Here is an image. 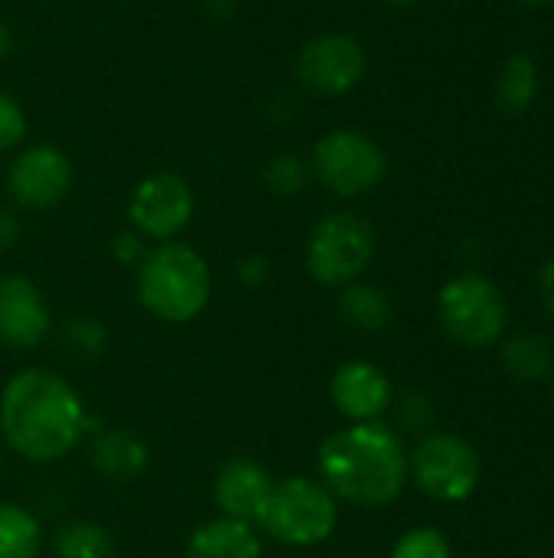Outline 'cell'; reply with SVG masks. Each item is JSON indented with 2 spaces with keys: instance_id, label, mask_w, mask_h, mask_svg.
Returning a JSON list of instances; mask_svg holds the SVG:
<instances>
[{
  "instance_id": "obj_1",
  "label": "cell",
  "mask_w": 554,
  "mask_h": 558,
  "mask_svg": "<svg viewBox=\"0 0 554 558\" xmlns=\"http://www.w3.org/2000/svg\"><path fill=\"white\" fill-rule=\"evenodd\" d=\"M0 432L7 445L33 461L52 464L69 458L88 432L78 392L52 369L29 366L10 376L0 396Z\"/></svg>"
},
{
  "instance_id": "obj_2",
  "label": "cell",
  "mask_w": 554,
  "mask_h": 558,
  "mask_svg": "<svg viewBox=\"0 0 554 558\" xmlns=\"http://www.w3.org/2000/svg\"><path fill=\"white\" fill-rule=\"evenodd\" d=\"M320 484L353 507H389L408 481L402 438L382 422H349L333 432L317 454Z\"/></svg>"
},
{
  "instance_id": "obj_3",
  "label": "cell",
  "mask_w": 554,
  "mask_h": 558,
  "mask_svg": "<svg viewBox=\"0 0 554 558\" xmlns=\"http://www.w3.org/2000/svg\"><path fill=\"white\" fill-rule=\"evenodd\" d=\"M137 298L163 324L196 320L212 298L206 258L183 242H160L137 265Z\"/></svg>"
},
{
  "instance_id": "obj_4",
  "label": "cell",
  "mask_w": 554,
  "mask_h": 558,
  "mask_svg": "<svg viewBox=\"0 0 554 558\" xmlns=\"http://www.w3.org/2000/svg\"><path fill=\"white\" fill-rule=\"evenodd\" d=\"M340 520L336 497L313 477H284L274 481L268 507L258 520V530L284 546H320L333 536Z\"/></svg>"
},
{
  "instance_id": "obj_5",
  "label": "cell",
  "mask_w": 554,
  "mask_h": 558,
  "mask_svg": "<svg viewBox=\"0 0 554 558\" xmlns=\"http://www.w3.org/2000/svg\"><path fill=\"white\" fill-rule=\"evenodd\" d=\"M438 320L444 333L464 350H487L500 343L509 324V304L503 291L477 271L451 278L438 294Z\"/></svg>"
},
{
  "instance_id": "obj_6",
  "label": "cell",
  "mask_w": 554,
  "mask_h": 558,
  "mask_svg": "<svg viewBox=\"0 0 554 558\" xmlns=\"http://www.w3.org/2000/svg\"><path fill=\"white\" fill-rule=\"evenodd\" d=\"M376 229L359 213H330L320 219L307 239V271L327 288H346L372 265Z\"/></svg>"
},
{
  "instance_id": "obj_7",
  "label": "cell",
  "mask_w": 554,
  "mask_h": 558,
  "mask_svg": "<svg viewBox=\"0 0 554 558\" xmlns=\"http://www.w3.org/2000/svg\"><path fill=\"white\" fill-rule=\"evenodd\" d=\"M313 177L336 196L353 199L376 190L389 173V157L379 141L359 131H330L310 157Z\"/></svg>"
},
{
  "instance_id": "obj_8",
  "label": "cell",
  "mask_w": 554,
  "mask_h": 558,
  "mask_svg": "<svg viewBox=\"0 0 554 558\" xmlns=\"http://www.w3.org/2000/svg\"><path fill=\"white\" fill-rule=\"evenodd\" d=\"M408 474L431 500L464 504L480 484V454L457 435L431 432L408 454Z\"/></svg>"
},
{
  "instance_id": "obj_9",
  "label": "cell",
  "mask_w": 554,
  "mask_h": 558,
  "mask_svg": "<svg viewBox=\"0 0 554 558\" xmlns=\"http://www.w3.org/2000/svg\"><path fill=\"white\" fill-rule=\"evenodd\" d=\"M366 69H369V59H366L362 43L346 33H320L307 39L294 62L297 82L307 92L323 95V98L353 92L362 82Z\"/></svg>"
},
{
  "instance_id": "obj_10",
  "label": "cell",
  "mask_w": 554,
  "mask_h": 558,
  "mask_svg": "<svg viewBox=\"0 0 554 558\" xmlns=\"http://www.w3.org/2000/svg\"><path fill=\"white\" fill-rule=\"evenodd\" d=\"M127 216L144 239L173 242L193 219V190L173 170L147 173L131 193Z\"/></svg>"
},
{
  "instance_id": "obj_11",
  "label": "cell",
  "mask_w": 554,
  "mask_h": 558,
  "mask_svg": "<svg viewBox=\"0 0 554 558\" xmlns=\"http://www.w3.org/2000/svg\"><path fill=\"white\" fill-rule=\"evenodd\" d=\"M72 186V163L52 144H36L16 154L7 173V193L23 209H52L65 199Z\"/></svg>"
},
{
  "instance_id": "obj_12",
  "label": "cell",
  "mask_w": 554,
  "mask_h": 558,
  "mask_svg": "<svg viewBox=\"0 0 554 558\" xmlns=\"http://www.w3.org/2000/svg\"><path fill=\"white\" fill-rule=\"evenodd\" d=\"M52 314L42 291L23 275L0 278V343L10 350H33L46 340Z\"/></svg>"
},
{
  "instance_id": "obj_13",
  "label": "cell",
  "mask_w": 554,
  "mask_h": 558,
  "mask_svg": "<svg viewBox=\"0 0 554 558\" xmlns=\"http://www.w3.org/2000/svg\"><path fill=\"white\" fill-rule=\"evenodd\" d=\"M330 399H333L336 412L349 422H379L389 412L395 389H392V379L385 376V369H379L376 363H366V360H353L333 373Z\"/></svg>"
},
{
  "instance_id": "obj_14",
  "label": "cell",
  "mask_w": 554,
  "mask_h": 558,
  "mask_svg": "<svg viewBox=\"0 0 554 558\" xmlns=\"http://www.w3.org/2000/svg\"><path fill=\"white\" fill-rule=\"evenodd\" d=\"M271 487H274V481L258 461L232 458L219 468V474L212 481V497H216V507L222 510V517L258 526V520L268 507Z\"/></svg>"
},
{
  "instance_id": "obj_15",
  "label": "cell",
  "mask_w": 554,
  "mask_h": 558,
  "mask_svg": "<svg viewBox=\"0 0 554 558\" xmlns=\"http://www.w3.org/2000/svg\"><path fill=\"white\" fill-rule=\"evenodd\" d=\"M183 558H261L258 526L219 517L193 530Z\"/></svg>"
},
{
  "instance_id": "obj_16",
  "label": "cell",
  "mask_w": 554,
  "mask_h": 558,
  "mask_svg": "<svg viewBox=\"0 0 554 558\" xmlns=\"http://www.w3.org/2000/svg\"><path fill=\"white\" fill-rule=\"evenodd\" d=\"M150 451L127 428H104L91 441V468L111 484H131L147 471Z\"/></svg>"
},
{
  "instance_id": "obj_17",
  "label": "cell",
  "mask_w": 554,
  "mask_h": 558,
  "mask_svg": "<svg viewBox=\"0 0 554 558\" xmlns=\"http://www.w3.org/2000/svg\"><path fill=\"white\" fill-rule=\"evenodd\" d=\"M340 317L359 333H376V330H385L392 324L395 304L382 288L353 281L340 294Z\"/></svg>"
},
{
  "instance_id": "obj_18",
  "label": "cell",
  "mask_w": 554,
  "mask_h": 558,
  "mask_svg": "<svg viewBox=\"0 0 554 558\" xmlns=\"http://www.w3.org/2000/svg\"><path fill=\"white\" fill-rule=\"evenodd\" d=\"M500 356H503V369L516 383L549 379L554 369L552 343L545 337H539V333H516V337H509L503 343Z\"/></svg>"
},
{
  "instance_id": "obj_19",
  "label": "cell",
  "mask_w": 554,
  "mask_h": 558,
  "mask_svg": "<svg viewBox=\"0 0 554 558\" xmlns=\"http://www.w3.org/2000/svg\"><path fill=\"white\" fill-rule=\"evenodd\" d=\"M539 95V65L529 52H516L506 59L496 78V108L503 114H522L532 108Z\"/></svg>"
},
{
  "instance_id": "obj_20",
  "label": "cell",
  "mask_w": 554,
  "mask_h": 558,
  "mask_svg": "<svg viewBox=\"0 0 554 558\" xmlns=\"http://www.w3.org/2000/svg\"><path fill=\"white\" fill-rule=\"evenodd\" d=\"M39 520L16 504H0V558H39Z\"/></svg>"
},
{
  "instance_id": "obj_21",
  "label": "cell",
  "mask_w": 554,
  "mask_h": 558,
  "mask_svg": "<svg viewBox=\"0 0 554 558\" xmlns=\"http://www.w3.org/2000/svg\"><path fill=\"white\" fill-rule=\"evenodd\" d=\"M56 558H118V546L104 526L75 520L56 533Z\"/></svg>"
},
{
  "instance_id": "obj_22",
  "label": "cell",
  "mask_w": 554,
  "mask_h": 558,
  "mask_svg": "<svg viewBox=\"0 0 554 558\" xmlns=\"http://www.w3.org/2000/svg\"><path fill=\"white\" fill-rule=\"evenodd\" d=\"M313 170L307 160H300L297 154H274L268 163H264V186L278 196H297L307 183H310Z\"/></svg>"
},
{
  "instance_id": "obj_23",
  "label": "cell",
  "mask_w": 554,
  "mask_h": 558,
  "mask_svg": "<svg viewBox=\"0 0 554 558\" xmlns=\"http://www.w3.org/2000/svg\"><path fill=\"white\" fill-rule=\"evenodd\" d=\"M392 558H451V543L441 530L434 526H418V530H408L395 549Z\"/></svg>"
},
{
  "instance_id": "obj_24",
  "label": "cell",
  "mask_w": 554,
  "mask_h": 558,
  "mask_svg": "<svg viewBox=\"0 0 554 558\" xmlns=\"http://www.w3.org/2000/svg\"><path fill=\"white\" fill-rule=\"evenodd\" d=\"M62 337H65V347L75 350L78 356H98V350H101V343H104L101 324H98V320H88V317L69 320L65 330H62Z\"/></svg>"
},
{
  "instance_id": "obj_25",
  "label": "cell",
  "mask_w": 554,
  "mask_h": 558,
  "mask_svg": "<svg viewBox=\"0 0 554 558\" xmlns=\"http://www.w3.org/2000/svg\"><path fill=\"white\" fill-rule=\"evenodd\" d=\"M23 137H26V114L13 95L0 92V154L13 150Z\"/></svg>"
},
{
  "instance_id": "obj_26",
  "label": "cell",
  "mask_w": 554,
  "mask_h": 558,
  "mask_svg": "<svg viewBox=\"0 0 554 558\" xmlns=\"http://www.w3.org/2000/svg\"><path fill=\"white\" fill-rule=\"evenodd\" d=\"M111 255L121 262V265H140L147 248H144V235L134 232V229H121L114 239H111Z\"/></svg>"
},
{
  "instance_id": "obj_27",
  "label": "cell",
  "mask_w": 554,
  "mask_h": 558,
  "mask_svg": "<svg viewBox=\"0 0 554 558\" xmlns=\"http://www.w3.org/2000/svg\"><path fill=\"white\" fill-rule=\"evenodd\" d=\"M16 239H20V219L10 206H0V252L13 248Z\"/></svg>"
},
{
  "instance_id": "obj_28",
  "label": "cell",
  "mask_w": 554,
  "mask_h": 558,
  "mask_svg": "<svg viewBox=\"0 0 554 558\" xmlns=\"http://www.w3.org/2000/svg\"><path fill=\"white\" fill-rule=\"evenodd\" d=\"M539 294H542L545 311L554 317V255L549 258V265L542 268V275H539Z\"/></svg>"
},
{
  "instance_id": "obj_29",
  "label": "cell",
  "mask_w": 554,
  "mask_h": 558,
  "mask_svg": "<svg viewBox=\"0 0 554 558\" xmlns=\"http://www.w3.org/2000/svg\"><path fill=\"white\" fill-rule=\"evenodd\" d=\"M242 275H245V281H248V284H258L261 278H268V265H264V262H258V258H251V262L245 265V271H242Z\"/></svg>"
},
{
  "instance_id": "obj_30",
  "label": "cell",
  "mask_w": 554,
  "mask_h": 558,
  "mask_svg": "<svg viewBox=\"0 0 554 558\" xmlns=\"http://www.w3.org/2000/svg\"><path fill=\"white\" fill-rule=\"evenodd\" d=\"M219 3H222V13H225V16H229V13H232V7H235L232 0H206V7L212 10V16H219Z\"/></svg>"
},
{
  "instance_id": "obj_31",
  "label": "cell",
  "mask_w": 554,
  "mask_h": 558,
  "mask_svg": "<svg viewBox=\"0 0 554 558\" xmlns=\"http://www.w3.org/2000/svg\"><path fill=\"white\" fill-rule=\"evenodd\" d=\"M10 52V29H7V23H3V16H0V59Z\"/></svg>"
},
{
  "instance_id": "obj_32",
  "label": "cell",
  "mask_w": 554,
  "mask_h": 558,
  "mask_svg": "<svg viewBox=\"0 0 554 558\" xmlns=\"http://www.w3.org/2000/svg\"><path fill=\"white\" fill-rule=\"evenodd\" d=\"M385 3H392V7H411V3H421V0H385Z\"/></svg>"
},
{
  "instance_id": "obj_33",
  "label": "cell",
  "mask_w": 554,
  "mask_h": 558,
  "mask_svg": "<svg viewBox=\"0 0 554 558\" xmlns=\"http://www.w3.org/2000/svg\"><path fill=\"white\" fill-rule=\"evenodd\" d=\"M522 3H529V7H549L554 0H522Z\"/></svg>"
},
{
  "instance_id": "obj_34",
  "label": "cell",
  "mask_w": 554,
  "mask_h": 558,
  "mask_svg": "<svg viewBox=\"0 0 554 558\" xmlns=\"http://www.w3.org/2000/svg\"><path fill=\"white\" fill-rule=\"evenodd\" d=\"M549 379H552V396H554V369H552V376H549Z\"/></svg>"
}]
</instances>
